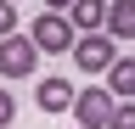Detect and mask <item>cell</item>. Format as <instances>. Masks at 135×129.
<instances>
[{
    "label": "cell",
    "instance_id": "6da1fadb",
    "mask_svg": "<svg viewBox=\"0 0 135 129\" xmlns=\"http://www.w3.org/2000/svg\"><path fill=\"white\" fill-rule=\"evenodd\" d=\"M28 39L40 45V51H51V56H62V51H73V45H79V28L68 23V17H56V11H45V17H34V28H28Z\"/></svg>",
    "mask_w": 135,
    "mask_h": 129
},
{
    "label": "cell",
    "instance_id": "7a4b0ae2",
    "mask_svg": "<svg viewBox=\"0 0 135 129\" xmlns=\"http://www.w3.org/2000/svg\"><path fill=\"white\" fill-rule=\"evenodd\" d=\"M113 90L107 84H90V90H79V101H73V118H79V129H107L113 123Z\"/></svg>",
    "mask_w": 135,
    "mask_h": 129
},
{
    "label": "cell",
    "instance_id": "3957f363",
    "mask_svg": "<svg viewBox=\"0 0 135 129\" xmlns=\"http://www.w3.org/2000/svg\"><path fill=\"white\" fill-rule=\"evenodd\" d=\"M34 62H40V45H34V39H23V34L0 39V73H6V79H28Z\"/></svg>",
    "mask_w": 135,
    "mask_h": 129
},
{
    "label": "cell",
    "instance_id": "277c9868",
    "mask_svg": "<svg viewBox=\"0 0 135 129\" xmlns=\"http://www.w3.org/2000/svg\"><path fill=\"white\" fill-rule=\"evenodd\" d=\"M73 62H79V68L84 73H107L113 68V34H79V45H73Z\"/></svg>",
    "mask_w": 135,
    "mask_h": 129
},
{
    "label": "cell",
    "instance_id": "5b68a950",
    "mask_svg": "<svg viewBox=\"0 0 135 129\" xmlns=\"http://www.w3.org/2000/svg\"><path fill=\"white\" fill-rule=\"evenodd\" d=\"M68 23H73L79 34H96V28H107V0H73Z\"/></svg>",
    "mask_w": 135,
    "mask_h": 129
},
{
    "label": "cell",
    "instance_id": "8992f818",
    "mask_svg": "<svg viewBox=\"0 0 135 129\" xmlns=\"http://www.w3.org/2000/svg\"><path fill=\"white\" fill-rule=\"evenodd\" d=\"M107 90H113V101H135V56H118L107 68Z\"/></svg>",
    "mask_w": 135,
    "mask_h": 129
},
{
    "label": "cell",
    "instance_id": "52a82bcc",
    "mask_svg": "<svg viewBox=\"0 0 135 129\" xmlns=\"http://www.w3.org/2000/svg\"><path fill=\"white\" fill-rule=\"evenodd\" d=\"M73 101H79V90L68 84V79H45V84H40V107L45 112H68Z\"/></svg>",
    "mask_w": 135,
    "mask_h": 129
},
{
    "label": "cell",
    "instance_id": "ba28073f",
    "mask_svg": "<svg viewBox=\"0 0 135 129\" xmlns=\"http://www.w3.org/2000/svg\"><path fill=\"white\" fill-rule=\"evenodd\" d=\"M107 34L113 39H135V0H113L107 6Z\"/></svg>",
    "mask_w": 135,
    "mask_h": 129
},
{
    "label": "cell",
    "instance_id": "9c48e42d",
    "mask_svg": "<svg viewBox=\"0 0 135 129\" xmlns=\"http://www.w3.org/2000/svg\"><path fill=\"white\" fill-rule=\"evenodd\" d=\"M107 129H135V101H118L113 107V123Z\"/></svg>",
    "mask_w": 135,
    "mask_h": 129
},
{
    "label": "cell",
    "instance_id": "30bf717a",
    "mask_svg": "<svg viewBox=\"0 0 135 129\" xmlns=\"http://www.w3.org/2000/svg\"><path fill=\"white\" fill-rule=\"evenodd\" d=\"M11 34H17V6L0 0V39H11Z\"/></svg>",
    "mask_w": 135,
    "mask_h": 129
},
{
    "label": "cell",
    "instance_id": "8fae6325",
    "mask_svg": "<svg viewBox=\"0 0 135 129\" xmlns=\"http://www.w3.org/2000/svg\"><path fill=\"white\" fill-rule=\"evenodd\" d=\"M11 118H17V101H11V90H0V129H6Z\"/></svg>",
    "mask_w": 135,
    "mask_h": 129
},
{
    "label": "cell",
    "instance_id": "7c38bea8",
    "mask_svg": "<svg viewBox=\"0 0 135 129\" xmlns=\"http://www.w3.org/2000/svg\"><path fill=\"white\" fill-rule=\"evenodd\" d=\"M45 11H56V17H68V11H73V0H45Z\"/></svg>",
    "mask_w": 135,
    "mask_h": 129
},
{
    "label": "cell",
    "instance_id": "4fadbf2b",
    "mask_svg": "<svg viewBox=\"0 0 135 129\" xmlns=\"http://www.w3.org/2000/svg\"><path fill=\"white\" fill-rule=\"evenodd\" d=\"M11 6H17V0H11Z\"/></svg>",
    "mask_w": 135,
    "mask_h": 129
}]
</instances>
